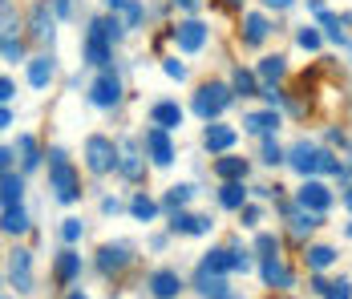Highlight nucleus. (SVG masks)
<instances>
[{
    "instance_id": "a18cd8bd",
    "label": "nucleus",
    "mask_w": 352,
    "mask_h": 299,
    "mask_svg": "<svg viewBox=\"0 0 352 299\" xmlns=\"http://www.w3.org/2000/svg\"><path fill=\"white\" fill-rule=\"evenodd\" d=\"M263 98H267V105H283V89L267 85V89H263Z\"/></svg>"
},
{
    "instance_id": "f3484780",
    "label": "nucleus",
    "mask_w": 352,
    "mask_h": 299,
    "mask_svg": "<svg viewBox=\"0 0 352 299\" xmlns=\"http://www.w3.org/2000/svg\"><path fill=\"white\" fill-rule=\"evenodd\" d=\"M259 275H263V283H267V287H292V271L280 263V255H263Z\"/></svg>"
},
{
    "instance_id": "412c9836",
    "label": "nucleus",
    "mask_w": 352,
    "mask_h": 299,
    "mask_svg": "<svg viewBox=\"0 0 352 299\" xmlns=\"http://www.w3.org/2000/svg\"><path fill=\"white\" fill-rule=\"evenodd\" d=\"M53 73H57L53 57H33V61H29V85H33V89H45V85L53 81Z\"/></svg>"
},
{
    "instance_id": "a878e982",
    "label": "nucleus",
    "mask_w": 352,
    "mask_h": 299,
    "mask_svg": "<svg viewBox=\"0 0 352 299\" xmlns=\"http://www.w3.org/2000/svg\"><path fill=\"white\" fill-rule=\"evenodd\" d=\"M25 231H29L25 206H4V234H25Z\"/></svg>"
},
{
    "instance_id": "4be33fe9",
    "label": "nucleus",
    "mask_w": 352,
    "mask_h": 299,
    "mask_svg": "<svg viewBox=\"0 0 352 299\" xmlns=\"http://www.w3.org/2000/svg\"><path fill=\"white\" fill-rule=\"evenodd\" d=\"M219 206H227V210H243V206H247L243 178H235V182H223V190H219Z\"/></svg>"
},
{
    "instance_id": "aec40b11",
    "label": "nucleus",
    "mask_w": 352,
    "mask_h": 299,
    "mask_svg": "<svg viewBox=\"0 0 352 299\" xmlns=\"http://www.w3.org/2000/svg\"><path fill=\"white\" fill-rule=\"evenodd\" d=\"M243 130H247V133H259V137H267L272 130H280V113H276V109L247 113V118H243Z\"/></svg>"
},
{
    "instance_id": "9d476101",
    "label": "nucleus",
    "mask_w": 352,
    "mask_h": 299,
    "mask_svg": "<svg viewBox=\"0 0 352 299\" xmlns=\"http://www.w3.org/2000/svg\"><path fill=\"white\" fill-rule=\"evenodd\" d=\"M296 206L324 214V210L332 206V195H328V186H324V182H312V178H308V182L300 186V195H296Z\"/></svg>"
},
{
    "instance_id": "4468645a",
    "label": "nucleus",
    "mask_w": 352,
    "mask_h": 299,
    "mask_svg": "<svg viewBox=\"0 0 352 299\" xmlns=\"http://www.w3.org/2000/svg\"><path fill=\"white\" fill-rule=\"evenodd\" d=\"M211 219H203V214H186V210H175L170 214V231L175 234H211Z\"/></svg>"
},
{
    "instance_id": "37998d69",
    "label": "nucleus",
    "mask_w": 352,
    "mask_h": 299,
    "mask_svg": "<svg viewBox=\"0 0 352 299\" xmlns=\"http://www.w3.org/2000/svg\"><path fill=\"white\" fill-rule=\"evenodd\" d=\"M239 219H243V227H255V223H259V206H251V202H247L243 210H239Z\"/></svg>"
},
{
    "instance_id": "6e6552de",
    "label": "nucleus",
    "mask_w": 352,
    "mask_h": 299,
    "mask_svg": "<svg viewBox=\"0 0 352 299\" xmlns=\"http://www.w3.org/2000/svg\"><path fill=\"white\" fill-rule=\"evenodd\" d=\"M175 45L182 53H199L207 45V25L203 21H182V25H175Z\"/></svg>"
},
{
    "instance_id": "6ab92c4d",
    "label": "nucleus",
    "mask_w": 352,
    "mask_h": 299,
    "mask_svg": "<svg viewBox=\"0 0 352 299\" xmlns=\"http://www.w3.org/2000/svg\"><path fill=\"white\" fill-rule=\"evenodd\" d=\"M267 33H272V25H267L263 12H247L243 16V45H263Z\"/></svg>"
},
{
    "instance_id": "393cba45",
    "label": "nucleus",
    "mask_w": 352,
    "mask_h": 299,
    "mask_svg": "<svg viewBox=\"0 0 352 299\" xmlns=\"http://www.w3.org/2000/svg\"><path fill=\"white\" fill-rule=\"evenodd\" d=\"M16 150H21V166H25V170H36V166H41V150H36V137L21 133V137H16Z\"/></svg>"
},
{
    "instance_id": "f03ea898",
    "label": "nucleus",
    "mask_w": 352,
    "mask_h": 299,
    "mask_svg": "<svg viewBox=\"0 0 352 299\" xmlns=\"http://www.w3.org/2000/svg\"><path fill=\"white\" fill-rule=\"evenodd\" d=\"M45 158H49V190H53V199L65 202V206L77 202L81 199V182H77V170H73V162L65 158V150L53 146Z\"/></svg>"
},
{
    "instance_id": "6e6d98bb",
    "label": "nucleus",
    "mask_w": 352,
    "mask_h": 299,
    "mask_svg": "<svg viewBox=\"0 0 352 299\" xmlns=\"http://www.w3.org/2000/svg\"><path fill=\"white\" fill-rule=\"evenodd\" d=\"M69 299H85V296H81V291H69Z\"/></svg>"
},
{
    "instance_id": "72a5a7b5",
    "label": "nucleus",
    "mask_w": 352,
    "mask_h": 299,
    "mask_svg": "<svg viewBox=\"0 0 352 299\" xmlns=\"http://www.w3.org/2000/svg\"><path fill=\"white\" fill-rule=\"evenodd\" d=\"M122 16H126V29H138L142 16H146V4H142V0H126V4H122Z\"/></svg>"
},
{
    "instance_id": "0eeeda50",
    "label": "nucleus",
    "mask_w": 352,
    "mask_h": 299,
    "mask_svg": "<svg viewBox=\"0 0 352 299\" xmlns=\"http://www.w3.org/2000/svg\"><path fill=\"white\" fill-rule=\"evenodd\" d=\"M8 283L16 291H33V255L29 251H12L8 255Z\"/></svg>"
},
{
    "instance_id": "052dcab7",
    "label": "nucleus",
    "mask_w": 352,
    "mask_h": 299,
    "mask_svg": "<svg viewBox=\"0 0 352 299\" xmlns=\"http://www.w3.org/2000/svg\"><path fill=\"white\" fill-rule=\"evenodd\" d=\"M227 299H235V296H227Z\"/></svg>"
},
{
    "instance_id": "f257e3e1",
    "label": "nucleus",
    "mask_w": 352,
    "mask_h": 299,
    "mask_svg": "<svg viewBox=\"0 0 352 299\" xmlns=\"http://www.w3.org/2000/svg\"><path fill=\"white\" fill-rule=\"evenodd\" d=\"M287 162L296 174H336V178H349V166L344 162H336L328 150H316V146H308V142H296L292 146V154H287Z\"/></svg>"
},
{
    "instance_id": "49530a36",
    "label": "nucleus",
    "mask_w": 352,
    "mask_h": 299,
    "mask_svg": "<svg viewBox=\"0 0 352 299\" xmlns=\"http://www.w3.org/2000/svg\"><path fill=\"white\" fill-rule=\"evenodd\" d=\"M53 12H57V16H69L73 4H69V0H53Z\"/></svg>"
},
{
    "instance_id": "39448f33",
    "label": "nucleus",
    "mask_w": 352,
    "mask_h": 299,
    "mask_svg": "<svg viewBox=\"0 0 352 299\" xmlns=\"http://www.w3.org/2000/svg\"><path fill=\"white\" fill-rule=\"evenodd\" d=\"M89 101H94L98 109H113V105L122 101V81H118L113 73H102V77L89 85Z\"/></svg>"
},
{
    "instance_id": "2f4dec72",
    "label": "nucleus",
    "mask_w": 352,
    "mask_h": 299,
    "mask_svg": "<svg viewBox=\"0 0 352 299\" xmlns=\"http://www.w3.org/2000/svg\"><path fill=\"white\" fill-rule=\"evenodd\" d=\"M190 195H195V186H170L162 202H166V210H182V206L190 202Z\"/></svg>"
},
{
    "instance_id": "473e14b6",
    "label": "nucleus",
    "mask_w": 352,
    "mask_h": 299,
    "mask_svg": "<svg viewBox=\"0 0 352 299\" xmlns=\"http://www.w3.org/2000/svg\"><path fill=\"white\" fill-rule=\"evenodd\" d=\"M231 89H235V93H243V98L259 93V89H255V73H247V69H235V77H231Z\"/></svg>"
},
{
    "instance_id": "ddd939ff",
    "label": "nucleus",
    "mask_w": 352,
    "mask_h": 299,
    "mask_svg": "<svg viewBox=\"0 0 352 299\" xmlns=\"http://www.w3.org/2000/svg\"><path fill=\"white\" fill-rule=\"evenodd\" d=\"M150 126L178 130V126H182V105H178V101H154V105H150Z\"/></svg>"
},
{
    "instance_id": "dca6fc26",
    "label": "nucleus",
    "mask_w": 352,
    "mask_h": 299,
    "mask_svg": "<svg viewBox=\"0 0 352 299\" xmlns=\"http://www.w3.org/2000/svg\"><path fill=\"white\" fill-rule=\"evenodd\" d=\"M235 137H239V130H235V126H207V133H203V146H207L211 154H227V150L235 146Z\"/></svg>"
},
{
    "instance_id": "a211bd4d",
    "label": "nucleus",
    "mask_w": 352,
    "mask_h": 299,
    "mask_svg": "<svg viewBox=\"0 0 352 299\" xmlns=\"http://www.w3.org/2000/svg\"><path fill=\"white\" fill-rule=\"evenodd\" d=\"M77 275H81V255L61 251V255H57V267H53V279H57V287H69Z\"/></svg>"
},
{
    "instance_id": "de8ad7c7",
    "label": "nucleus",
    "mask_w": 352,
    "mask_h": 299,
    "mask_svg": "<svg viewBox=\"0 0 352 299\" xmlns=\"http://www.w3.org/2000/svg\"><path fill=\"white\" fill-rule=\"evenodd\" d=\"M118 210H122V202H118V199H106V202H102V214H118Z\"/></svg>"
},
{
    "instance_id": "bb28decb",
    "label": "nucleus",
    "mask_w": 352,
    "mask_h": 299,
    "mask_svg": "<svg viewBox=\"0 0 352 299\" xmlns=\"http://www.w3.org/2000/svg\"><path fill=\"white\" fill-rule=\"evenodd\" d=\"M21 195H25V178L4 170V206H21Z\"/></svg>"
},
{
    "instance_id": "5fc2aeb1",
    "label": "nucleus",
    "mask_w": 352,
    "mask_h": 299,
    "mask_svg": "<svg viewBox=\"0 0 352 299\" xmlns=\"http://www.w3.org/2000/svg\"><path fill=\"white\" fill-rule=\"evenodd\" d=\"M109 8H122V4H126V0H106Z\"/></svg>"
},
{
    "instance_id": "2eb2a0df",
    "label": "nucleus",
    "mask_w": 352,
    "mask_h": 299,
    "mask_svg": "<svg viewBox=\"0 0 352 299\" xmlns=\"http://www.w3.org/2000/svg\"><path fill=\"white\" fill-rule=\"evenodd\" d=\"M98 267H102V275H118V271H126L130 267V251L122 247V243H113V247H102L98 251Z\"/></svg>"
},
{
    "instance_id": "864d4df0",
    "label": "nucleus",
    "mask_w": 352,
    "mask_h": 299,
    "mask_svg": "<svg viewBox=\"0 0 352 299\" xmlns=\"http://www.w3.org/2000/svg\"><path fill=\"white\" fill-rule=\"evenodd\" d=\"M344 206H349V210H352V186H349V190H344Z\"/></svg>"
},
{
    "instance_id": "7c9ffc66",
    "label": "nucleus",
    "mask_w": 352,
    "mask_h": 299,
    "mask_svg": "<svg viewBox=\"0 0 352 299\" xmlns=\"http://www.w3.org/2000/svg\"><path fill=\"white\" fill-rule=\"evenodd\" d=\"M283 73H287V65H283L280 53H276V57H263V61H259V77H263V81H280Z\"/></svg>"
},
{
    "instance_id": "4d7b16f0",
    "label": "nucleus",
    "mask_w": 352,
    "mask_h": 299,
    "mask_svg": "<svg viewBox=\"0 0 352 299\" xmlns=\"http://www.w3.org/2000/svg\"><path fill=\"white\" fill-rule=\"evenodd\" d=\"M344 166H349V174H352V158H349V162H344Z\"/></svg>"
},
{
    "instance_id": "bf43d9fd",
    "label": "nucleus",
    "mask_w": 352,
    "mask_h": 299,
    "mask_svg": "<svg viewBox=\"0 0 352 299\" xmlns=\"http://www.w3.org/2000/svg\"><path fill=\"white\" fill-rule=\"evenodd\" d=\"M276 299H287V296H276Z\"/></svg>"
},
{
    "instance_id": "f704fd0d",
    "label": "nucleus",
    "mask_w": 352,
    "mask_h": 299,
    "mask_svg": "<svg viewBox=\"0 0 352 299\" xmlns=\"http://www.w3.org/2000/svg\"><path fill=\"white\" fill-rule=\"evenodd\" d=\"M324 299H352V283L349 279H332L328 291H324Z\"/></svg>"
},
{
    "instance_id": "8fccbe9b",
    "label": "nucleus",
    "mask_w": 352,
    "mask_h": 299,
    "mask_svg": "<svg viewBox=\"0 0 352 299\" xmlns=\"http://www.w3.org/2000/svg\"><path fill=\"white\" fill-rule=\"evenodd\" d=\"M0 166H4V170H12V150H8V146L0 150Z\"/></svg>"
},
{
    "instance_id": "603ef678",
    "label": "nucleus",
    "mask_w": 352,
    "mask_h": 299,
    "mask_svg": "<svg viewBox=\"0 0 352 299\" xmlns=\"http://www.w3.org/2000/svg\"><path fill=\"white\" fill-rule=\"evenodd\" d=\"M178 8H186V12H195V8H199V0H175Z\"/></svg>"
},
{
    "instance_id": "c03bdc74",
    "label": "nucleus",
    "mask_w": 352,
    "mask_h": 299,
    "mask_svg": "<svg viewBox=\"0 0 352 299\" xmlns=\"http://www.w3.org/2000/svg\"><path fill=\"white\" fill-rule=\"evenodd\" d=\"M16 98V85H12V77H0V101H12Z\"/></svg>"
},
{
    "instance_id": "c85d7f7f",
    "label": "nucleus",
    "mask_w": 352,
    "mask_h": 299,
    "mask_svg": "<svg viewBox=\"0 0 352 299\" xmlns=\"http://www.w3.org/2000/svg\"><path fill=\"white\" fill-rule=\"evenodd\" d=\"M130 214H134L138 223H150V219L158 214V202L146 199V195H134V199H130Z\"/></svg>"
},
{
    "instance_id": "e433bc0d",
    "label": "nucleus",
    "mask_w": 352,
    "mask_h": 299,
    "mask_svg": "<svg viewBox=\"0 0 352 299\" xmlns=\"http://www.w3.org/2000/svg\"><path fill=\"white\" fill-rule=\"evenodd\" d=\"M81 234H85V227H81V219H65V223H61V239H65V243H77Z\"/></svg>"
},
{
    "instance_id": "f8f14e48",
    "label": "nucleus",
    "mask_w": 352,
    "mask_h": 299,
    "mask_svg": "<svg viewBox=\"0 0 352 299\" xmlns=\"http://www.w3.org/2000/svg\"><path fill=\"white\" fill-rule=\"evenodd\" d=\"M150 296L154 299H178V291H182V279H178V271H170V267H162V271H154L150 275Z\"/></svg>"
},
{
    "instance_id": "cd10ccee",
    "label": "nucleus",
    "mask_w": 352,
    "mask_h": 299,
    "mask_svg": "<svg viewBox=\"0 0 352 299\" xmlns=\"http://www.w3.org/2000/svg\"><path fill=\"white\" fill-rule=\"evenodd\" d=\"M304 259H308L312 271H324V267L336 263V251H332V247H308V251H304Z\"/></svg>"
},
{
    "instance_id": "a19ab883",
    "label": "nucleus",
    "mask_w": 352,
    "mask_h": 299,
    "mask_svg": "<svg viewBox=\"0 0 352 299\" xmlns=\"http://www.w3.org/2000/svg\"><path fill=\"white\" fill-rule=\"evenodd\" d=\"M296 41H300V49H320V33L316 29H308V25L296 33Z\"/></svg>"
},
{
    "instance_id": "b1692460",
    "label": "nucleus",
    "mask_w": 352,
    "mask_h": 299,
    "mask_svg": "<svg viewBox=\"0 0 352 299\" xmlns=\"http://www.w3.org/2000/svg\"><path fill=\"white\" fill-rule=\"evenodd\" d=\"M118 174H122V178H130V182H138V178H142V158H138V150H134L130 142H126V150H122Z\"/></svg>"
},
{
    "instance_id": "ea45409f",
    "label": "nucleus",
    "mask_w": 352,
    "mask_h": 299,
    "mask_svg": "<svg viewBox=\"0 0 352 299\" xmlns=\"http://www.w3.org/2000/svg\"><path fill=\"white\" fill-rule=\"evenodd\" d=\"M320 21H324V29H328V41H344V29H340V21H336L332 12H320Z\"/></svg>"
},
{
    "instance_id": "79ce46f5",
    "label": "nucleus",
    "mask_w": 352,
    "mask_h": 299,
    "mask_svg": "<svg viewBox=\"0 0 352 299\" xmlns=\"http://www.w3.org/2000/svg\"><path fill=\"white\" fill-rule=\"evenodd\" d=\"M162 73H166V77H175V81H182V77H186V65H182L178 57H166V61H162Z\"/></svg>"
},
{
    "instance_id": "7ed1b4c3",
    "label": "nucleus",
    "mask_w": 352,
    "mask_h": 299,
    "mask_svg": "<svg viewBox=\"0 0 352 299\" xmlns=\"http://www.w3.org/2000/svg\"><path fill=\"white\" fill-rule=\"evenodd\" d=\"M231 101H235V89H231V85L207 81V85H199V93H195V113H199L203 122H211V118H219Z\"/></svg>"
},
{
    "instance_id": "4c0bfd02",
    "label": "nucleus",
    "mask_w": 352,
    "mask_h": 299,
    "mask_svg": "<svg viewBox=\"0 0 352 299\" xmlns=\"http://www.w3.org/2000/svg\"><path fill=\"white\" fill-rule=\"evenodd\" d=\"M255 251H259V255H280V239H276V234H259V239H255Z\"/></svg>"
},
{
    "instance_id": "9b49d317",
    "label": "nucleus",
    "mask_w": 352,
    "mask_h": 299,
    "mask_svg": "<svg viewBox=\"0 0 352 299\" xmlns=\"http://www.w3.org/2000/svg\"><path fill=\"white\" fill-rule=\"evenodd\" d=\"M203 267L214 271V275H227V271H251V259L239 255V251H211V255L203 259Z\"/></svg>"
},
{
    "instance_id": "5701e85b",
    "label": "nucleus",
    "mask_w": 352,
    "mask_h": 299,
    "mask_svg": "<svg viewBox=\"0 0 352 299\" xmlns=\"http://www.w3.org/2000/svg\"><path fill=\"white\" fill-rule=\"evenodd\" d=\"M214 174H219L223 182H235V178H247V158H235V154H223V158L214 162Z\"/></svg>"
},
{
    "instance_id": "1a4fd4ad",
    "label": "nucleus",
    "mask_w": 352,
    "mask_h": 299,
    "mask_svg": "<svg viewBox=\"0 0 352 299\" xmlns=\"http://www.w3.org/2000/svg\"><path fill=\"white\" fill-rule=\"evenodd\" d=\"M109 45H113V41H109L98 25H89V33H85V61H89V65H98V69L109 65V57H113V49H109Z\"/></svg>"
},
{
    "instance_id": "20e7f679",
    "label": "nucleus",
    "mask_w": 352,
    "mask_h": 299,
    "mask_svg": "<svg viewBox=\"0 0 352 299\" xmlns=\"http://www.w3.org/2000/svg\"><path fill=\"white\" fill-rule=\"evenodd\" d=\"M118 162H122V154H118V146L109 142L106 133L85 137V166L94 174H109V170H118Z\"/></svg>"
},
{
    "instance_id": "09e8293b",
    "label": "nucleus",
    "mask_w": 352,
    "mask_h": 299,
    "mask_svg": "<svg viewBox=\"0 0 352 299\" xmlns=\"http://www.w3.org/2000/svg\"><path fill=\"white\" fill-rule=\"evenodd\" d=\"M0 126H4V130L12 126V109H8V101H4V109H0Z\"/></svg>"
},
{
    "instance_id": "3c124183",
    "label": "nucleus",
    "mask_w": 352,
    "mask_h": 299,
    "mask_svg": "<svg viewBox=\"0 0 352 299\" xmlns=\"http://www.w3.org/2000/svg\"><path fill=\"white\" fill-rule=\"evenodd\" d=\"M263 8H280L283 12V8H292V0H263Z\"/></svg>"
},
{
    "instance_id": "c756f323",
    "label": "nucleus",
    "mask_w": 352,
    "mask_h": 299,
    "mask_svg": "<svg viewBox=\"0 0 352 299\" xmlns=\"http://www.w3.org/2000/svg\"><path fill=\"white\" fill-rule=\"evenodd\" d=\"M49 33H53V16H49V4H36V8H33V36H36V41H45Z\"/></svg>"
},
{
    "instance_id": "423d86ee",
    "label": "nucleus",
    "mask_w": 352,
    "mask_h": 299,
    "mask_svg": "<svg viewBox=\"0 0 352 299\" xmlns=\"http://www.w3.org/2000/svg\"><path fill=\"white\" fill-rule=\"evenodd\" d=\"M170 130H162V126H154V130H146V154H150V162L154 166H170L175 162V146H170Z\"/></svg>"
},
{
    "instance_id": "13d9d810",
    "label": "nucleus",
    "mask_w": 352,
    "mask_h": 299,
    "mask_svg": "<svg viewBox=\"0 0 352 299\" xmlns=\"http://www.w3.org/2000/svg\"><path fill=\"white\" fill-rule=\"evenodd\" d=\"M349 239H352V223H349Z\"/></svg>"
},
{
    "instance_id": "58836bf2",
    "label": "nucleus",
    "mask_w": 352,
    "mask_h": 299,
    "mask_svg": "<svg viewBox=\"0 0 352 299\" xmlns=\"http://www.w3.org/2000/svg\"><path fill=\"white\" fill-rule=\"evenodd\" d=\"M263 162H267V166H280L283 162V150L272 142V137H263Z\"/></svg>"
},
{
    "instance_id": "c9c22d12",
    "label": "nucleus",
    "mask_w": 352,
    "mask_h": 299,
    "mask_svg": "<svg viewBox=\"0 0 352 299\" xmlns=\"http://www.w3.org/2000/svg\"><path fill=\"white\" fill-rule=\"evenodd\" d=\"M21 57H25V45H21L16 36H4V61H8V65H16Z\"/></svg>"
}]
</instances>
